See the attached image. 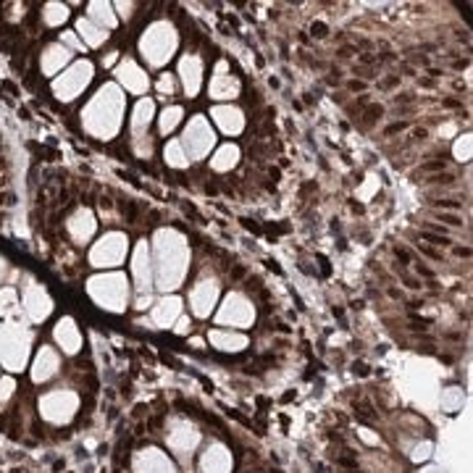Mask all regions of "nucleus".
I'll use <instances>...</instances> for the list:
<instances>
[{
    "label": "nucleus",
    "mask_w": 473,
    "mask_h": 473,
    "mask_svg": "<svg viewBox=\"0 0 473 473\" xmlns=\"http://www.w3.org/2000/svg\"><path fill=\"white\" fill-rule=\"evenodd\" d=\"M90 79H92V63L79 61L77 66H71V71L63 74V79L55 82L53 90H55V95H58L61 100H71V97H77V92L85 87Z\"/></svg>",
    "instance_id": "f257e3e1"
},
{
    "label": "nucleus",
    "mask_w": 473,
    "mask_h": 473,
    "mask_svg": "<svg viewBox=\"0 0 473 473\" xmlns=\"http://www.w3.org/2000/svg\"><path fill=\"white\" fill-rule=\"evenodd\" d=\"M121 237L118 234H108L100 239V245L95 247V253H92V263L95 266H116L118 258H121Z\"/></svg>",
    "instance_id": "f03ea898"
},
{
    "label": "nucleus",
    "mask_w": 473,
    "mask_h": 473,
    "mask_svg": "<svg viewBox=\"0 0 473 473\" xmlns=\"http://www.w3.org/2000/svg\"><path fill=\"white\" fill-rule=\"evenodd\" d=\"M66 61H69V50L63 48V45H50V48L42 53V71H45V77H53V74L58 71Z\"/></svg>",
    "instance_id": "7ed1b4c3"
},
{
    "label": "nucleus",
    "mask_w": 473,
    "mask_h": 473,
    "mask_svg": "<svg viewBox=\"0 0 473 473\" xmlns=\"http://www.w3.org/2000/svg\"><path fill=\"white\" fill-rule=\"evenodd\" d=\"M69 229L74 231V237L79 239H87L92 231H95V218H92V213L90 210H79L77 216H71V221H69Z\"/></svg>",
    "instance_id": "20e7f679"
},
{
    "label": "nucleus",
    "mask_w": 473,
    "mask_h": 473,
    "mask_svg": "<svg viewBox=\"0 0 473 473\" xmlns=\"http://www.w3.org/2000/svg\"><path fill=\"white\" fill-rule=\"evenodd\" d=\"M77 29H79V34L87 40V45H92V48L105 40V32L100 29V26H95L92 21H87V18H79V21H77Z\"/></svg>",
    "instance_id": "39448f33"
},
{
    "label": "nucleus",
    "mask_w": 473,
    "mask_h": 473,
    "mask_svg": "<svg viewBox=\"0 0 473 473\" xmlns=\"http://www.w3.org/2000/svg\"><path fill=\"white\" fill-rule=\"evenodd\" d=\"M66 16H69V8L61 5V3H48V5H45V11H42L45 24H50V26L63 24V21H66Z\"/></svg>",
    "instance_id": "423d86ee"
},
{
    "label": "nucleus",
    "mask_w": 473,
    "mask_h": 473,
    "mask_svg": "<svg viewBox=\"0 0 473 473\" xmlns=\"http://www.w3.org/2000/svg\"><path fill=\"white\" fill-rule=\"evenodd\" d=\"M90 16L100 21V29H103V24H105V26H113V24H116L113 13H110V5H103V3H90Z\"/></svg>",
    "instance_id": "0eeeda50"
},
{
    "label": "nucleus",
    "mask_w": 473,
    "mask_h": 473,
    "mask_svg": "<svg viewBox=\"0 0 473 473\" xmlns=\"http://www.w3.org/2000/svg\"><path fill=\"white\" fill-rule=\"evenodd\" d=\"M61 40H63V48L69 45V48H74V50H85V45H82V42L77 40V34H74V32H63Z\"/></svg>",
    "instance_id": "6e6552de"
},
{
    "label": "nucleus",
    "mask_w": 473,
    "mask_h": 473,
    "mask_svg": "<svg viewBox=\"0 0 473 473\" xmlns=\"http://www.w3.org/2000/svg\"><path fill=\"white\" fill-rule=\"evenodd\" d=\"M402 129H405V124L400 121V124H392V126H386V132H384V134L389 137V134H397V132H402Z\"/></svg>",
    "instance_id": "1a4fd4ad"
},
{
    "label": "nucleus",
    "mask_w": 473,
    "mask_h": 473,
    "mask_svg": "<svg viewBox=\"0 0 473 473\" xmlns=\"http://www.w3.org/2000/svg\"><path fill=\"white\" fill-rule=\"evenodd\" d=\"M442 221H447V224H452V226H460V224H463L460 216H442Z\"/></svg>",
    "instance_id": "9d476101"
},
{
    "label": "nucleus",
    "mask_w": 473,
    "mask_h": 473,
    "mask_svg": "<svg viewBox=\"0 0 473 473\" xmlns=\"http://www.w3.org/2000/svg\"><path fill=\"white\" fill-rule=\"evenodd\" d=\"M337 463H339V466H345V468H355V460H352V458H337Z\"/></svg>",
    "instance_id": "9b49d317"
},
{
    "label": "nucleus",
    "mask_w": 473,
    "mask_h": 473,
    "mask_svg": "<svg viewBox=\"0 0 473 473\" xmlns=\"http://www.w3.org/2000/svg\"><path fill=\"white\" fill-rule=\"evenodd\" d=\"M313 34H315V37H323V34H326V26H323V24H313Z\"/></svg>",
    "instance_id": "f8f14e48"
},
{
    "label": "nucleus",
    "mask_w": 473,
    "mask_h": 473,
    "mask_svg": "<svg viewBox=\"0 0 473 473\" xmlns=\"http://www.w3.org/2000/svg\"><path fill=\"white\" fill-rule=\"evenodd\" d=\"M366 85H363V82H350V90H363Z\"/></svg>",
    "instance_id": "ddd939ff"
}]
</instances>
